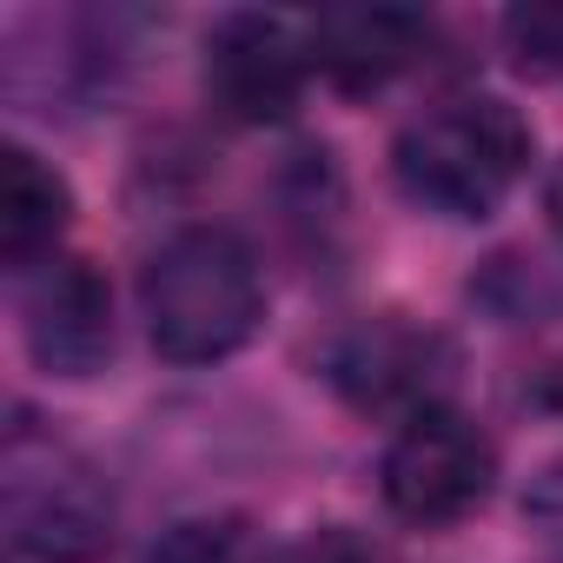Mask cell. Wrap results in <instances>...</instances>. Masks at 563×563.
<instances>
[{
	"label": "cell",
	"instance_id": "cell-1",
	"mask_svg": "<svg viewBox=\"0 0 563 563\" xmlns=\"http://www.w3.org/2000/svg\"><path fill=\"white\" fill-rule=\"evenodd\" d=\"M140 319L166 365H219L265 319V278L232 225L173 232L140 272Z\"/></svg>",
	"mask_w": 563,
	"mask_h": 563
},
{
	"label": "cell",
	"instance_id": "cell-2",
	"mask_svg": "<svg viewBox=\"0 0 563 563\" xmlns=\"http://www.w3.org/2000/svg\"><path fill=\"white\" fill-rule=\"evenodd\" d=\"M530 120L497 93H457L424 107L391 140V179L438 219H490L530 173Z\"/></svg>",
	"mask_w": 563,
	"mask_h": 563
},
{
	"label": "cell",
	"instance_id": "cell-3",
	"mask_svg": "<svg viewBox=\"0 0 563 563\" xmlns=\"http://www.w3.org/2000/svg\"><path fill=\"white\" fill-rule=\"evenodd\" d=\"M0 497H8V537L34 563H100L113 550V490L107 477L41 431L27 411L8 424L0 451Z\"/></svg>",
	"mask_w": 563,
	"mask_h": 563
},
{
	"label": "cell",
	"instance_id": "cell-4",
	"mask_svg": "<svg viewBox=\"0 0 563 563\" xmlns=\"http://www.w3.org/2000/svg\"><path fill=\"white\" fill-rule=\"evenodd\" d=\"M490 484H497V444L484 438V424H471L451 405L411 411L378 464V490H385L391 517H405L418 530L464 523L490 497Z\"/></svg>",
	"mask_w": 563,
	"mask_h": 563
},
{
	"label": "cell",
	"instance_id": "cell-5",
	"mask_svg": "<svg viewBox=\"0 0 563 563\" xmlns=\"http://www.w3.org/2000/svg\"><path fill=\"white\" fill-rule=\"evenodd\" d=\"M306 41L278 14H219L206 34V93L219 113L245 126H278L292 120L306 93Z\"/></svg>",
	"mask_w": 563,
	"mask_h": 563
},
{
	"label": "cell",
	"instance_id": "cell-6",
	"mask_svg": "<svg viewBox=\"0 0 563 563\" xmlns=\"http://www.w3.org/2000/svg\"><path fill=\"white\" fill-rule=\"evenodd\" d=\"M21 332L47 378H100L113 365V292L93 258H47L27 272Z\"/></svg>",
	"mask_w": 563,
	"mask_h": 563
},
{
	"label": "cell",
	"instance_id": "cell-7",
	"mask_svg": "<svg viewBox=\"0 0 563 563\" xmlns=\"http://www.w3.org/2000/svg\"><path fill=\"white\" fill-rule=\"evenodd\" d=\"M444 365H451L444 339L411 325V319H398V312H378V319L339 332L332 352H325L332 391L345 405H358V411H398V405L424 411V405H438L431 385L444 378Z\"/></svg>",
	"mask_w": 563,
	"mask_h": 563
},
{
	"label": "cell",
	"instance_id": "cell-8",
	"mask_svg": "<svg viewBox=\"0 0 563 563\" xmlns=\"http://www.w3.org/2000/svg\"><path fill=\"white\" fill-rule=\"evenodd\" d=\"M424 41H431V21L405 8H332L306 27L312 67L345 93H378L385 80H398L424 54Z\"/></svg>",
	"mask_w": 563,
	"mask_h": 563
},
{
	"label": "cell",
	"instance_id": "cell-9",
	"mask_svg": "<svg viewBox=\"0 0 563 563\" xmlns=\"http://www.w3.org/2000/svg\"><path fill=\"white\" fill-rule=\"evenodd\" d=\"M74 225V186L27 146L0 153V258L8 272H41L60 258V232Z\"/></svg>",
	"mask_w": 563,
	"mask_h": 563
},
{
	"label": "cell",
	"instance_id": "cell-10",
	"mask_svg": "<svg viewBox=\"0 0 563 563\" xmlns=\"http://www.w3.org/2000/svg\"><path fill=\"white\" fill-rule=\"evenodd\" d=\"M471 299H477L497 325H537V319H550V312L563 306L556 278H550L530 252H490V258L477 265V278H471Z\"/></svg>",
	"mask_w": 563,
	"mask_h": 563
},
{
	"label": "cell",
	"instance_id": "cell-11",
	"mask_svg": "<svg viewBox=\"0 0 563 563\" xmlns=\"http://www.w3.org/2000/svg\"><path fill=\"white\" fill-rule=\"evenodd\" d=\"M140 563H239V530L212 517H186V523H166Z\"/></svg>",
	"mask_w": 563,
	"mask_h": 563
},
{
	"label": "cell",
	"instance_id": "cell-12",
	"mask_svg": "<svg viewBox=\"0 0 563 563\" xmlns=\"http://www.w3.org/2000/svg\"><path fill=\"white\" fill-rule=\"evenodd\" d=\"M504 41H510V54H517L523 74H537V80H563V14H550V8L510 14V21H504Z\"/></svg>",
	"mask_w": 563,
	"mask_h": 563
},
{
	"label": "cell",
	"instance_id": "cell-13",
	"mask_svg": "<svg viewBox=\"0 0 563 563\" xmlns=\"http://www.w3.org/2000/svg\"><path fill=\"white\" fill-rule=\"evenodd\" d=\"M523 523H530L550 550H563V457H550V464L530 477V490H523Z\"/></svg>",
	"mask_w": 563,
	"mask_h": 563
},
{
	"label": "cell",
	"instance_id": "cell-14",
	"mask_svg": "<svg viewBox=\"0 0 563 563\" xmlns=\"http://www.w3.org/2000/svg\"><path fill=\"white\" fill-rule=\"evenodd\" d=\"M292 563H372V556H365V543H358V537H345V530H319Z\"/></svg>",
	"mask_w": 563,
	"mask_h": 563
},
{
	"label": "cell",
	"instance_id": "cell-15",
	"mask_svg": "<svg viewBox=\"0 0 563 563\" xmlns=\"http://www.w3.org/2000/svg\"><path fill=\"white\" fill-rule=\"evenodd\" d=\"M530 398H537L543 411H556V418H563V352H556V358L530 378Z\"/></svg>",
	"mask_w": 563,
	"mask_h": 563
},
{
	"label": "cell",
	"instance_id": "cell-16",
	"mask_svg": "<svg viewBox=\"0 0 563 563\" xmlns=\"http://www.w3.org/2000/svg\"><path fill=\"white\" fill-rule=\"evenodd\" d=\"M543 212H550V225H556V239H563V159H556V173H550V186H543Z\"/></svg>",
	"mask_w": 563,
	"mask_h": 563
}]
</instances>
